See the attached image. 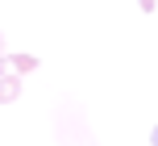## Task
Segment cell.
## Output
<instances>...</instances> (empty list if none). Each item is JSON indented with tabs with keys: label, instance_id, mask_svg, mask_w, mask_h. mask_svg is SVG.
Masks as SVG:
<instances>
[{
	"label": "cell",
	"instance_id": "cell-1",
	"mask_svg": "<svg viewBox=\"0 0 158 146\" xmlns=\"http://www.w3.org/2000/svg\"><path fill=\"white\" fill-rule=\"evenodd\" d=\"M33 71H38V58L25 54V50H21V54H4V58H0V75H21V79H25V75H33Z\"/></svg>",
	"mask_w": 158,
	"mask_h": 146
},
{
	"label": "cell",
	"instance_id": "cell-2",
	"mask_svg": "<svg viewBox=\"0 0 158 146\" xmlns=\"http://www.w3.org/2000/svg\"><path fill=\"white\" fill-rule=\"evenodd\" d=\"M21 96V75H0V105H13Z\"/></svg>",
	"mask_w": 158,
	"mask_h": 146
},
{
	"label": "cell",
	"instance_id": "cell-3",
	"mask_svg": "<svg viewBox=\"0 0 158 146\" xmlns=\"http://www.w3.org/2000/svg\"><path fill=\"white\" fill-rule=\"evenodd\" d=\"M137 8H142V13H154V8H158V0H137Z\"/></svg>",
	"mask_w": 158,
	"mask_h": 146
},
{
	"label": "cell",
	"instance_id": "cell-4",
	"mask_svg": "<svg viewBox=\"0 0 158 146\" xmlns=\"http://www.w3.org/2000/svg\"><path fill=\"white\" fill-rule=\"evenodd\" d=\"M150 146H158V125H154V130H150Z\"/></svg>",
	"mask_w": 158,
	"mask_h": 146
},
{
	"label": "cell",
	"instance_id": "cell-5",
	"mask_svg": "<svg viewBox=\"0 0 158 146\" xmlns=\"http://www.w3.org/2000/svg\"><path fill=\"white\" fill-rule=\"evenodd\" d=\"M0 58H4V29H0Z\"/></svg>",
	"mask_w": 158,
	"mask_h": 146
}]
</instances>
